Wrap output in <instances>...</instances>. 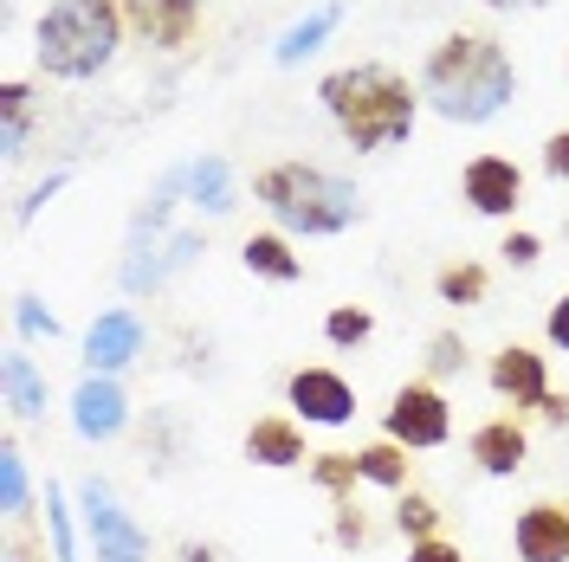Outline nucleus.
<instances>
[{
    "instance_id": "1",
    "label": "nucleus",
    "mask_w": 569,
    "mask_h": 562,
    "mask_svg": "<svg viewBox=\"0 0 569 562\" xmlns=\"http://www.w3.org/2000/svg\"><path fill=\"white\" fill-rule=\"evenodd\" d=\"M415 84H421L427 110H433L440 123L479 130V123H492L498 110L518 98V66H511V52H505L498 33L453 27V33L427 52V66H421Z\"/></svg>"
},
{
    "instance_id": "2",
    "label": "nucleus",
    "mask_w": 569,
    "mask_h": 562,
    "mask_svg": "<svg viewBox=\"0 0 569 562\" xmlns=\"http://www.w3.org/2000/svg\"><path fill=\"white\" fill-rule=\"evenodd\" d=\"M318 104L330 110L337 137L350 142L356 155H382V149H401V142L415 137L427 98H421V84H408V71L362 59V66L323 71Z\"/></svg>"
},
{
    "instance_id": "3",
    "label": "nucleus",
    "mask_w": 569,
    "mask_h": 562,
    "mask_svg": "<svg viewBox=\"0 0 569 562\" xmlns=\"http://www.w3.org/2000/svg\"><path fill=\"white\" fill-rule=\"evenodd\" d=\"M252 201L279 220V233L298 240H330V233H350L362 220V188L350 175H330L318 162H266L252 175Z\"/></svg>"
},
{
    "instance_id": "4",
    "label": "nucleus",
    "mask_w": 569,
    "mask_h": 562,
    "mask_svg": "<svg viewBox=\"0 0 569 562\" xmlns=\"http://www.w3.org/2000/svg\"><path fill=\"white\" fill-rule=\"evenodd\" d=\"M123 33H130L123 0H52L33 27V59L46 78L84 84L117 59Z\"/></svg>"
},
{
    "instance_id": "5",
    "label": "nucleus",
    "mask_w": 569,
    "mask_h": 562,
    "mask_svg": "<svg viewBox=\"0 0 569 562\" xmlns=\"http://www.w3.org/2000/svg\"><path fill=\"white\" fill-rule=\"evenodd\" d=\"M382 440L395 446H408V453H433V446H447L453 440V408H447V394L440 382H401L389 394V408H382Z\"/></svg>"
},
{
    "instance_id": "6",
    "label": "nucleus",
    "mask_w": 569,
    "mask_h": 562,
    "mask_svg": "<svg viewBox=\"0 0 569 562\" xmlns=\"http://www.w3.org/2000/svg\"><path fill=\"white\" fill-rule=\"evenodd\" d=\"M78 511H84V536L98 562H149V530L117 504L104 479H78Z\"/></svg>"
},
{
    "instance_id": "7",
    "label": "nucleus",
    "mask_w": 569,
    "mask_h": 562,
    "mask_svg": "<svg viewBox=\"0 0 569 562\" xmlns=\"http://www.w3.org/2000/svg\"><path fill=\"white\" fill-rule=\"evenodd\" d=\"M284 408L305 426H350L356 421V388L343 382L337 369L311 362V369H291V375H284Z\"/></svg>"
},
{
    "instance_id": "8",
    "label": "nucleus",
    "mask_w": 569,
    "mask_h": 562,
    "mask_svg": "<svg viewBox=\"0 0 569 562\" xmlns=\"http://www.w3.org/2000/svg\"><path fill=\"white\" fill-rule=\"evenodd\" d=\"M460 201L479 220H511V213L525 208V169L511 162V155H472L460 169Z\"/></svg>"
},
{
    "instance_id": "9",
    "label": "nucleus",
    "mask_w": 569,
    "mask_h": 562,
    "mask_svg": "<svg viewBox=\"0 0 569 562\" xmlns=\"http://www.w3.org/2000/svg\"><path fill=\"white\" fill-rule=\"evenodd\" d=\"M486 382H492V394L511 414H537L543 394H550V355H537L531 343H505L486 362Z\"/></svg>"
},
{
    "instance_id": "10",
    "label": "nucleus",
    "mask_w": 569,
    "mask_h": 562,
    "mask_svg": "<svg viewBox=\"0 0 569 562\" xmlns=\"http://www.w3.org/2000/svg\"><path fill=\"white\" fill-rule=\"evenodd\" d=\"M142 343H149V330H142V317L130 304L98 311V323L84 330V375H123L142 355Z\"/></svg>"
},
{
    "instance_id": "11",
    "label": "nucleus",
    "mask_w": 569,
    "mask_h": 562,
    "mask_svg": "<svg viewBox=\"0 0 569 562\" xmlns=\"http://www.w3.org/2000/svg\"><path fill=\"white\" fill-rule=\"evenodd\" d=\"M123 20L149 52H181L201 33V0H123Z\"/></svg>"
},
{
    "instance_id": "12",
    "label": "nucleus",
    "mask_w": 569,
    "mask_h": 562,
    "mask_svg": "<svg viewBox=\"0 0 569 562\" xmlns=\"http://www.w3.org/2000/svg\"><path fill=\"white\" fill-rule=\"evenodd\" d=\"M71 426H78V440H91V446H104L117 440L123 426H130V394L117 375H84V382L71 388Z\"/></svg>"
},
{
    "instance_id": "13",
    "label": "nucleus",
    "mask_w": 569,
    "mask_h": 562,
    "mask_svg": "<svg viewBox=\"0 0 569 562\" xmlns=\"http://www.w3.org/2000/svg\"><path fill=\"white\" fill-rule=\"evenodd\" d=\"M518 562H569V498H537L511 524Z\"/></svg>"
},
{
    "instance_id": "14",
    "label": "nucleus",
    "mask_w": 569,
    "mask_h": 562,
    "mask_svg": "<svg viewBox=\"0 0 569 562\" xmlns=\"http://www.w3.org/2000/svg\"><path fill=\"white\" fill-rule=\"evenodd\" d=\"M466 453H472V465H479L486 479H511V472L525 465V453H531V433H525L518 414H492L486 426H472Z\"/></svg>"
},
{
    "instance_id": "15",
    "label": "nucleus",
    "mask_w": 569,
    "mask_h": 562,
    "mask_svg": "<svg viewBox=\"0 0 569 562\" xmlns=\"http://www.w3.org/2000/svg\"><path fill=\"white\" fill-rule=\"evenodd\" d=\"M247 459L266 472H291V465H311L305 453V421L298 414H259L247 426Z\"/></svg>"
},
{
    "instance_id": "16",
    "label": "nucleus",
    "mask_w": 569,
    "mask_h": 562,
    "mask_svg": "<svg viewBox=\"0 0 569 562\" xmlns=\"http://www.w3.org/2000/svg\"><path fill=\"white\" fill-rule=\"evenodd\" d=\"M240 265H247L252 279H266V284H298L305 279V259L291 252V233H247V247H240Z\"/></svg>"
},
{
    "instance_id": "17",
    "label": "nucleus",
    "mask_w": 569,
    "mask_h": 562,
    "mask_svg": "<svg viewBox=\"0 0 569 562\" xmlns=\"http://www.w3.org/2000/svg\"><path fill=\"white\" fill-rule=\"evenodd\" d=\"M0 382H7V408H13V421H39L46 414V375H39V362L20 343L0 355Z\"/></svg>"
},
{
    "instance_id": "18",
    "label": "nucleus",
    "mask_w": 569,
    "mask_h": 562,
    "mask_svg": "<svg viewBox=\"0 0 569 562\" xmlns=\"http://www.w3.org/2000/svg\"><path fill=\"white\" fill-rule=\"evenodd\" d=\"M337 27H343V0H323V7H311V13L298 20V27H284L279 46H272V59H279V66H305Z\"/></svg>"
},
{
    "instance_id": "19",
    "label": "nucleus",
    "mask_w": 569,
    "mask_h": 562,
    "mask_svg": "<svg viewBox=\"0 0 569 562\" xmlns=\"http://www.w3.org/2000/svg\"><path fill=\"white\" fill-rule=\"evenodd\" d=\"M486 291H492V272H486L479 259H453V265L433 272V298H440V304L472 311V304H486Z\"/></svg>"
},
{
    "instance_id": "20",
    "label": "nucleus",
    "mask_w": 569,
    "mask_h": 562,
    "mask_svg": "<svg viewBox=\"0 0 569 562\" xmlns=\"http://www.w3.org/2000/svg\"><path fill=\"white\" fill-rule=\"evenodd\" d=\"M362 459V485H382V492H415V479H408V446H395V440H369V446H356Z\"/></svg>"
},
{
    "instance_id": "21",
    "label": "nucleus",
    "mask_w": 569,
    "mask_h": 562,
    "mask_svg": "<svg viewBox=\"0 0 569 562\" xmlns=\"http://www.w3.org/2000/svg\"><path fill=\"white\" fill-rule=\"evenodd\" d=\"M188 194H194L201 213H233V175H227V162H220V155L188 162Z\"/></svg>"
},
{
    "instance_id": "22",
    "label": "nucleus",
    "mask_w": 569,
    "mask_h": 562,
    "mask_svg": "<svg viewBox=\"0 0 569 562\" xmlns=\"http://www.w3.org/2000/svg\"><path fill=\"white\" fill-rule=\"evenodd\" d=\"M311 485H318L330 504H343V498H356V485H362V459L356 453H311Z\"/></svg>"
},
{
    "instance_id": "23",
    "label": "nucleus",
    "mask_w": 569,
    "mask_h": 562,
    "mask_svg": "<svg viewBox=\"0 0 569 562\" xmlns=\"http://www.w3.org/2000/svg\"><path fill=\"white\" fill-rule=\"evenodd\" d=\"M27 98H33V84H27V78H7V84H0V117H7V149H0V155H7V162H20V155H27V123H33V117H27Z\"/></svg>"
},
{
    "instance_id": "24",
    "label": "nucleus",
    "mask_w": 569,
    "mask_h": 562,
    "mask_svg": "<svg viewBox=\"0 0 569 562\" xmlns=\"http://www.w3.org/2000/svg\"><path fill=\"white\" fill-rule=\"evenodd\" d=\"M0 504H7V518H13V524L33 511V485H27V453H20V440H7V446H0Z\"/></svg>"
},
{
    "instance_id": "25",
    "label": "nucleus",
    "mask_w": 569,
    "mask_h": 562,
    "mask_svg": "<svg viewBox=\"0 0 569 562\" xmlns=\"http://www.w3.org/2000/svg\"><path fill=\"white\" fill-rule=\"evenodd\" d=\"M369 337H376V311L369 304H337L323 317V343H337V350H362Z\"/></svg>"
},
{
    "instance_id": "26",
    "label": "nucleus",
    "mask_w": 569,
    "mask_h": 562,
    "mask_svg": "<svg viewBox=\"0 0 569 562\" xmlns=\"http://www.w3.org/2000/svg\"><path fill=\"white\" fill-rule=\"evenodd\" d=\"M440 518H447V511H440V504H433L427 492H401V498H395V530H401L408 543H421V536H440Z\"/></svg>"
},
{
    "instance_id": "27",
    "label": "nucleus",
    "mask_w": 569,
    "mask_h": 562,
    "mask_svg": "<svg viewBox=\"0 0 569 562\" xmlns=\"http://www.w3.org/2000/svg\"><path fill=\"white\" fill-rule=\"evenodd\" d=\"M466 362H472V350H466L460 330H433L427 337V382H453V375H466Z\"/></svg>"
},
{
    "instance_id": "28",
    "label": "nucleus",
    "mask_w": 569,
    "mask_h": 562,
    "mask_svg": "<svg viewBox=\"0 0 569 562\" xmlns=\"http://www.w3.org/2000/svg\"><path fill=\"white\" fill-rule=\"evenodd\" d=\"M46 530H52V562H78V530H71L66 485H46Z\"/></svg>"
},
{
    "instance_id": "29",
    "label": "nucleus",
    "mask_w": 569,
    "mask_h": 562,
    "mask_svg": "<svg viewBox=\"0 0 569 562\" xmlns=\"http://www.w3.org/2000/svg\"><path fill=\"white\" fill-rule=\"evenodd\" d=\"M369 536H376V530H369V518H362V504L343 498V504L330 511V543H337V550H369Z\"/></svg>"
},
{
    "instance_id": "30",
    "label": "nucleus",
    "mask_w": 569,
    "mask_h": 562,
    "mask_svg": "<svg viewBox=\"0 0 569 562\" xmlns=\"http://www.w3.org/2000/svg\"><path fill=\"white\" fill-rule=\"evenodd\" d=\"M13 323H20V330H27V337H46V343H52V337H59V317L46 311V304H39L33 291H20V298H13Z\"/></svg>"
},
{
    "instance_id": "31",
    "label": "nucleus",
    "mask_w": 569,
    "mask_h": 562,
    "mask_svg": "<svg viewBox=\"0 0 569 562\" xmlns=\"http://www.w3.org/2000/svg\"><path fill=\"white\" fill-rule=\"evenodd\" d=\"M498 259H505V265H518V272H531L537 259H543V240H537V233H525V227H511V233L498 240Z\"/></svg>"
},
{
    "instance_id": "32",
    "label": "nucleus",
    "mask_w": 569,
    "mask_h": 562,
    "mask_svg": "<svg viewBox=\"0 0 569 562\" xmlns=\"http://www.w3.org/2000/svg\"><path fill=\"white\" fill-rule=\"evenodd\" d=\"M537 169H543L550 181H569V123L543 137V155H537Z\"/></svg>"
},
{
    "instance_id": "33",
    "label": "nucleus",
    "mask_w": 569,
    "mask_h": 562,
    "mask_svg": "<svg viewBox=\"0 0 569 562\" xmlns=\"http://www.w3.org/2000/svg\"><path fill=\"white\" fill-rule=\"evenodd\" d=\"M408 562H466V550L453 536H421V543H408Z\"/></svg>"
},
{
    "instance_id": "34",
    "label": "nucleus",
    "mask_w": 569,
    "mask_h": 562,
    "mask_svg": "<svg viewBox=\"0 0 569 562\" xmlns=\"http://www.w3.org/2000/svg\"><path fill=\"white\" fill-rule=\"evenodd\" d=\"M543 343L569 355V291L557 298V304H550V311H543Z\"/></svg>"
},
{
    "instance_id": "35",
    "label": "nucleus",
    "mask_w": 569,
    "mask_h": 562,
    "mask_svg": "<svg viewBox=\"0 0 569 562\" xmlns=\"http://www.w3.org/2000/svg\"><path fill=\"white\" fill-rule=\"evenodd\" d=\"M59 188H66V175H46L33 188V194H27V201H20V208H13V220H20V227H27V220H33L39 208H46V201H52V194H59Z\"/></svg>"
},
{
    "instance_id": "36",
    "label": "nucleus",
    "mask_w": 569,
    "mask_h": 562,
    "mask_svg": "<svg viewBox=\"0 0 569 562\" xmlns=\"http://www.w3.org/2000/svg\"><path fill=\"white\" fill-rule=\"evenodd\" d=\"M537 414H543V421H550V426H569V394H557V388H550Z\"/></svg>"
},
{
    "instance_id": "37",
    "label": "nucleus",
    "mask_w": 569,
    "mask_h": 562,
    "mask_svg": "<svg viewBox=\"0 0 569 562\" xmlns=\"http://www.w3.org/2000/svg\"><path fill=\"white\" fill-rule=\"evenodd\" d=\"M176 562H220V543H181Z\"/></svg>"
},
{
    "instance_id": "38",
    "label": "nucleus",
    "mask_w": 569,
    "mask_h": 562,
    "mask_svg": "<svg viewBox=\"0 0 569 562\" xmlns=\"http://www.w3.org/2000/svg\"><path fill=\"white\" fill-rule=\"evenodd\" d=\"M486 7H498V13H525V7H543V0H486Z\"/></svg>"
}]
</instances>
